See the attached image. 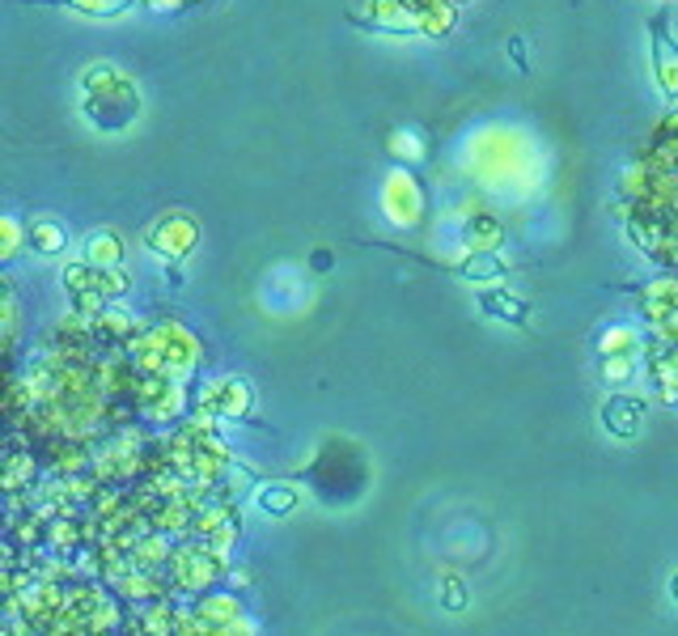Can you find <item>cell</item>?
I'll return each instance as SVG.
<instances>
[{
	"label": "cell",
	"mask_w": 678,
	"mask_h": 636,
	"mask_svg": "<svg viewBox=\"0 0 678 636\" xmlns=\"http://www.w3.org/2000/svg\"><path fill=\"white\" fill-rule=\"evenodd\" d=\"M81 115L102 136L128 132L140 119V90L136 81L115 64H89L81 77Z\"/></svg>",
	"instance_id": "obj_1"
},
{
	"label": "cell",
	"mask_w": 678,
	"mask_h": 636,
	"mask_svg": "<svg viewBox=\"0 0 678 636\" xmlns=\"http://www.w3.org/2000/svg\"><path fill=\"white\" fill-rule=\"evenodd\" d=\"M352 22L378 34L450 39L458 26V5L454 0H365V9L352 13Z\"/></svg>",
	"instance_id": "obj_2"
},
{
	"label": "cell",
	"mask_w": 678,
	"mask_h": 636,
	"mask_svg": "<svg viewBox=\"0 0 678 636\" xmlns=\"http://www.w3.org/2000/svg\"><path fill=\"white\" fill-rule=\"evenodd\" d=\"M132 361L140 365V374H162V378H187L195 361H200V344L195 335L178 323H162L145 331L132 344Z\"/></svg>",
	"instance_id": "obj_3"
},
{
	"label": "cell",
	"mask_w": 678,
	"mask_h": 636,
	"mask_svg": "<svg viewBox=\"0 0 678 636\" xmlns=\"http://www.w3.org/2000/svg\"><path fill=\"white\" fill-rule=\"evenodd\" d=\"M60 280L81 314H98V310H106V302H115V297L132 289V280L123 276V268H94V263H68Z\"/></svg>",
	"instance_id": "obj_4"
},
{
	"label": "cell",
	"mask_w": 678,
	"mask_h": 636,
	"mask_svg": "<svg viewBox=\"0 0 678 636\" xmlns=\"http://www.w3.org/2000/svg\"><path fill=\"white\" fill-rule=\"evenodd\" d=\"M195 242H200V225H195L191 212H178V208L166 212V217L145 234V246L166 263H183L195 251Z\"/></svg>",
	"instance_id": "obj_5"
},
{
	"label": "cell",
	"mask_w": 678,
	"mask_h": 636,
	"mask_svg": "<svg viewBox=\"0 0 678 636\" xmlns=\"http://www.w3.org/2000/svg\"><path fill=\"white\" fill-rule=\"evenodd\" d=\"M649 56H653V81H657V90H662V98L678 102V39L670 34V17L666 13L653 17Z\"/></svg>",
	"instance_id": "obj_6"
},
{
	"label": "cell",
	"mask_w": 678,
	"mask_h": 636,
	"mask_svg": "<svg viewBox=\"0 0 678 636\" xmlns=\"http://www.w3.org/2000/svg\"><path fill=\"white\" fill-rule=\"evenodd\" d=\"M382 208L395 225H416L424 217V191L412 170H395L382 183Z\"/></svg>",
	"instance_id": "obj_7"
},
{
	"label": "cell",
	"mask_w": 678,
	"mask_h": 636,
	"mask_svg": "<svg viewBox=\"0 0 678 636\" xmlns=\"http://www.w3.org/2000/svg\"><path fill=\"white\" fill-rule=\"evenodd\" d=\"M255 395L242 378H217L200 391V412L204 416H251Z\"/></svg>",
	"instance_id": "obj_8"
},
{
	"label": "cell",
	"mask_w": 678,
	"mask_h": 636,
	"mask_svg": "<svg viewBox=\"0 0 678 636\" xmlns=\"http://www.w3.org/2000/svg\"><path fill=\"white\" fill-rule=\"evenodd\" d=\"M602 424L606 433L619 437V441H632L640 433V424H645V403L640 399H628V395H615L602 403Z\"/></svg>",
	"instance_id": "obj_9"
},
{
	"label": "cell",
	"mask_w": 678,
	"mask_h": 636,
	"mask_svg": "<svg viewBox=\"0 0 678 636\" xmlns=\"http://www.w3.org/2000/svg\"><path fill=\"white\" fill-rule=\"evenodd\" d=\"M501 242H505V229H501V217H492V212H475L462 225V246L467 251H496Z\"/></svg>",
	"instance_id": "obj_10"
},
{
	"label": "cell",
	"mask_w": 678,
	"mask_h": 636,
	"mask_svg": "<svg viewBox=\"0 0 678 636\" xmlns=\"http://www.w3.org/2000/svg\"><path fill=\"white\" fill-rule=\"evenodd\" d=\"M123 238L115 229H94V234L85 238V263H94V268H123Z\"/></svg>",
	"instance_id": "obj_11"
},
{
	"label": "cell",
	"mask_w": 678,
	"mask_h": 636,
	"mask_svg": "<svg viewBox=\"0 0 678 636\" xmlns=\"http://www.w3.org/2000/svg\"><path fill=\"white\" fill-rule=\"evenodd\" d=\"M454 272H458L462 280H475V285H488V280H496V276L509 272V263L496 255V251H467V255L454 263Z\"/></svg>",
	"instance_id": "obj_12"
},
{
	"label": "cell",
	"mask_w": 678,
	"mask_h": 636,
	"mask_svg": "<svg viewBox=\"0 0 678 636\" xmlns=\"http://www.w3.org/2000/svg\"><path fill=\"white\" fill-rule=\"evenodd\" d=\"M26 246L34 255H60L64 246H68V234H64V225L60 221H51V217H34L26 225Z\"/></svg>",
	"instance_id": "obj_13"
},
{
	"label": "cell",
	"mask_w": 678,
	"mask_h": 636,
	"mask_svg": "<svg viewBox=\"0 0 678 636\" xmlns=\"http://www.w3.org/2000/svg\"><path fill=\"white\" fill-rule=\"evenodd\" d=\"M479 306H484L492 318H505V323H517V327H522L526 318H530V306L522 302V297L505 293V289H488L484 297H479Z\"/></svg>",
	"instance_id": "obj_14"
},
{
	"label": "cell",
	"mask_w": 678,
	"mask_h": 636,
	"mask_svg": "<svg viewBox=\"0 0 678 636\" xmlns=\"http://www.w3.org/2000/svg\"><path fill=\"white\" fill-rule=\"evenodd\" d=\"M297 501H301V492H297L293 484H267V488H259V509H263L267 518L293 514Z\"/></svg>",
	"instance_id": "obj_15"
},
{
	"label": "cell",
	"mask_w": 678,
	"mask_h": 636,
	"mask_svg": "<svg viewBox=\"0 0 678 636\" xmlns=\"http://www.w3.org/2000/svg\"><path fill=\"white\" fill-rule=\"evenodd\" d=\"M39 5H64V9L85 13V17H119L132 0H39Z\"/></svg>",
	"instance_id": "obj_16"
},
{
	"label": "cell",
	"mask_w": 678,
	"mask_h": 636,
	"mask_svg": "<svg viewBox=\"0 0 678 636\" xmlns=\"http://www.w3.org/2000/svg\"><path fill=\"white\" fill-rule=\"evenodd\" d=\"M636 352V331L632 327H615L602 335V357H632Z\"/></svg>",
	"instance_id": "obj_17"
},
{
	"label": "cell",
	"mask_w": 678,
	"mask_h": 636,
	"mask_svg": "<svg viewBox=\"0 0 678 636\" xmlns=\"http://www.w3.org/2000/svg\"><path fill=\"white\" fill-rule=\"evenodd\" d=\"M390 149H395L399 162H407V170H412L416 162H424V145L416 140V132H395V140H390Z\"/></svg>",
	"instance_id": "obj_18"
},
{
	"label": "cell",
	"mask_w": 678,
	"mask_h": 636,
	"mask_svg": "<svg viewBox=\"0 0 678 636\" xmlns=\"http://www.w3.org/2000/svg\"><path fill=\"white\" fill-rule=\"evenodd\" d=\"M602 374H606V382L623 386L636 374V352H632V357H602Z\"/></svg>",
	"instance_id": "obj_19"
},
{
	"label": "cell",
	"mask_w": 678,
	"mask_h": 636,
	"mask_svg": "<svg viewBox=\"0 0 678 636\" xmlns=\"http://www.w3.org/2000/svg\"><path fill=\"white\" fill-rule=\"evenodd\" d=\"M0 229H5V242H0V255H5V259H13V255H17V246L26 242V229H22V221H17L13 212H9L5 221H0Z\"/></svg>",
	"instance_id": "obj_20"
},
{
	"label": "cell",
	"mask_w": 678,
	"mask_h": 636,
	"mask_svg": "<svg viewBox=\"0 0 678 636\" xmlns=\"http://www.w3.org/2000/svg\"><path fill=\"white\" fill-rule=\"evenodd\" d=\"M509 51H513V60H517V68H522V73H530V64H526V47H522V39H509Z\"/></svg>",
	"instance_id": "obj_21"
},
{
	"label": "cell",
	"mask_w": 678,
	"mask_h": 636,
	"mask_svg": "<svg viewBox=\"0 0 678 636\" xmlns=\"http://www.w3.org/2000/svg\"><path fill=\"white\" fill-rule=\"evenodd\" d=\"M450 607H462V586L454 577H450Z\"/></svg>",
	"instance_id": "obj_22"
},
{
	"label": "cell",
	"mask_w": 678,
	"mask_h": 636,
	"mask_svg": "<svg viewBox=\"0 0 678 636\" xmlns=\"http://www.w3.org/2000/svg\"><path fill=\"white\" fill-rule=\"evenodd\" d=\"M670 590H674V598H678V573H674V581H670Z\"/></svg>",
	"instance_id": "obj_23"
},
{
	"label": "cell",
	"mask_w": 678,
	"mask_h": 636,
	"mask_svg": "<svg viewBox=\"0 0 678 636\" xmlns=\"http://www.w3.org/2000/svg\"><path fill=\"white\" fill-rule=\"evenodd\" d=\"M454 5H462V0H454Z\"/></svg>",
	"instance_id": "obj_24"
}]
</instances>
